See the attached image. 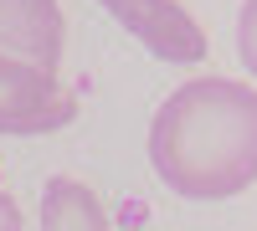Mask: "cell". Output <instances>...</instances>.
Instances as JSON below:
<instances>
[{"label": "cell", "mask_w": 257, "mask_h": 231, "mask_svg": "<svg viewBox=\"0 0 257 231\" xmlns=\"http://www.w3.org/2000/svg\"><path fill=\"white\" fill-rule=\"evenodd\" d=\"M149 164L185 200H231L257 185V82L190 77L149 118Z\"/></svg>", "instance_id": "cell-1"}, {"label": "cell", "mask_w": 257, "mask_h": 231, "mask_svg": "<svg viewBox=\"0 0 257 231\" xmlns=\"http://www.w3.org/2000/svg\"><path fill=\"white\" fill-rule=\"evenodd\" d=\"M77 123V93L57 72L21 57H0V134L6 139H36L62 134Z\"/></svg>", "instance_id": "cell-2"}, {"label": "cell", "mask_w": 257, "mask_h": 231, "mask_svg": "<svg viewBox=\"0 0 257 231\" xmlns=\"http://www.w3.org/2000/svg\"><path fill=\"white\" fill-rule=\"evenodd\" d=\"M98 6L108 11L139 47H149L160 62H170V67H196L211 52L206 26L180 0H98Z\"/></svg>", "instance_id": "cell-3"}, {"label": "cell", "mask_w": 257, "mask_h": 231, "mask_svg": "<svg viewBox=\"0 0 257 231\" xmlns=\"http://www.w3.org/2000/svg\"><path fill=\"white\" fill-rule=\"evenodd\" d=\"M67 52V16L57 0H0V57L57 72Z\"/></svg>", "instance_id": "cell-4"}, {"label": "cell", "mask_w": 257, "mask_h": 231, "mask_svg": "<svg viewBox=\"0 0 257 231\" xmlns=\"http://www.w3.org/2000/svg\"><path fill=\"white\" fill-rule=\"evenodd\" d=\"M41 231H113V221L77 175H52L41 185Z\"/></svg>", "instance_id": "cell-5"}, {"label": "cell", "mask_w": 257, "mask_h": 231, "mask_svg": "<svg viewBox=\"0 0 257 231\" xmlns=\"http://www.w3.org/2000/svg\"><path fill=\"white\" fill-rule=\"evenodd\" d=\"M237 57H242V67L257 82V0H242V16H237Z\"/></svg>", "instance_id": "cell-6"}, {"label": "cell", "mask_w": 257, "mask_h": 231, "mask_svg": "<svg viewBox=\"0 0 257 231\" xmlns=\"http://www.w3.org/2000/svg\"><path fill=\"white\" fill-rule=\"evenodd\" d=\"M0 231H21V211L11 195H0Z\"/></svg>", "instance_id": "cell-7"}]
</instances>
